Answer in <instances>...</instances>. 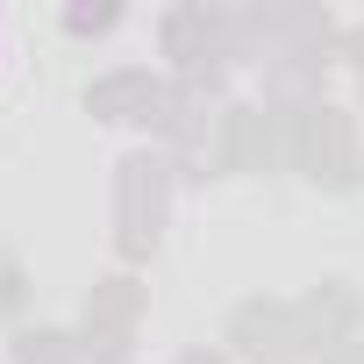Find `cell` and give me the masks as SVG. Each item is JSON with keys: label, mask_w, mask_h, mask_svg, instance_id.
Returning a JSON list of instances; mask_svg holds the SVG:
<instances>
[{"label": "cell", "mask_w": 364, "mask_h": 364, "mask_svg": "<svg viewBox=\"0 0 364 364\" xmlns=\"http://www.w3.org/2000/svg\"><path fill=\"white\" fill-rule=\"evenodd\" d=\"M171 157L164 150H129L114 164V250L122 264H143L164 243V215H171Z\"/></svg>", "instance_id": "cell-1"}, {"label": "cell", "mask_w": 364, "mask_h": 364, "mask_svg": "<svg viewBox=\"0 0 364 364\" xmlns=\"http://www.w3.org/2000/svg\"><path fill=\"white\" fill-rule=\"evenodd\" d=\"M293 171L314 178V186H328V193H343V186L364 178V143H357L350 107H328V100L293 107Z\"/></svg>", "instance_id": "cell-2"}, {"label": "cell", "mask_w": 364, "mask_h": 364, "mask_svg": "<svg viewBox=\"0 0 364 364\" xmlns=\"http://www.w3.org/2000/svg\"><path fill=\"white\" fill-rule=\"evenodd\" d=\"M164 58H171V79H222L229 58H236V22L229 8H208V0H178L157 29Z\"/></svg>", "instance_id": "cell-3"}, {"label": "cell", "mask_w": 364, "mask_h": 364, "mask_svg": "<svg viewBox=\"0 0 364 364\" xmlns=\"http://www.w3.org/2000/svg\"><path fill=\"white\" fill-rule=\"evenodd\" d=\"M86 114H93V122H136V129L171 136V79H157L150 65L100 72V79L86 86Z\"/></svg>", "instance_id": "cell-4"}, {"label": "cell", "mask_w": 364, "mask_h": 364, "mask_svg": "<svg viewBox=\"0 0 364 364\" xmlns=\"http://www.w3.org/2000/svg\"><path fill=\"white\" fill-rule=\"evenodd\" d=\"M229 357H243V364H293V357H307L300 350V314H293V300H243L236 314H229Z\"/></svg>", "instance_id": "cell-5"}, {"label": "cell", "mask_w": 364, "mask_h": 364, "mask_svg": "<svg viewBox=\"0 0 364 364\" xmlns=\"http://www.w3.org/2000/svg\"><path fill=\"white\" fill-rule=\"evenodd\" d=\"M293 314H300V350H307V357H336L343 343H357L364 300H357V286L321 279L314 293H300V300H293Z\"/></svg>", "instance_id": "cell-6"}, {"label": "cell", "mask_w": 364, "mask_h": 364, "mask_svg": "<svg viewBox=\"0 0 364 364\" xmlns=\"http://www.w3.org/2000/svg\"><path fill=\"white\" fill-rule=\"evenodd\" d=\"M136 314H143V286L129 272L93 279V293H86V328L93 336H136Z\"/></svg>", "instance_id": "cell-7"}, {"label": "cell", "mask_w": 364, "mask_h": 364, "mask_svg": "<svg viewBox=\"0 0 364 364\" xmlns=\"http://www.w3.org/2000/svg\"><path fill=\"white\" fill-rule=\"evenodd\" d=\"M15 364H79V336H65V328H22L15 336Z\"/></svg>", "instance_id": "cell-8"}, {"label": "cell", "mask_w": 364, "mask_h": 364, "mask_svg": "<svg viewBox=\"0 0 364 364\" xmlns=\"http://www.w3.org/2000/svg\"><path fill=\"white\" fill-rule=\"evenodd\" d=\"M114 22H122V0H93V8L79 0V8H65V29L72 36H107Z\"/></svg>", "instance_id": "cell-9"}, {"label": "cell", "mask_w": 364, "mask_h": 364, "mask_svg": "<svg viewBox=\"0 0 364 364\" xmlns=\"http://www.w3.org/2000/svg\"><path fill=\"white\" fill-rule=\"evenodd\" d=\"M22 293H29L22 264H15V257H0V314H15V307H22Z\"/></svg>", "instance_id": "cell-10"}, {"label": "cell", "mask_w": 364, "mask_h": 364, "mask_svg": "<svg viewBox=\"0 0 364 364\" xmlns=\"http://www.w3.org/2000/svg\"><path fill=\"white\" fill-rule=\"evenodd\" d=\"M171 364H229V350H186V357H171Z\"/></svg>", "instance_id": "cell-11"}, {"label": "cell", "mask_w": 364, "mask_h": 364, "mask_svg": "<svg viewBox=\"0 0 364 364\" xmlns=\"http://www.w3.org/2000/svg\"><path fill=\"white\" fill-rule=\"evenodd\" d=\"M321 364H364V343H343L336 357H321Z\"/></svg>", "instance_id": "cell-12"}]
</instances>
